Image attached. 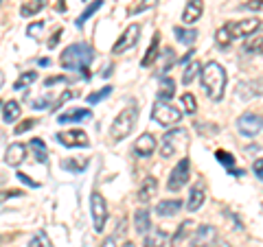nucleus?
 <instances>
[{
  "label": "nucleus",
  "mask_w": 263,
  "mask_h": 247,
  "mask_svg": "<svg viewBox=\"0 0 263 247\" xmlns=\"http://www.w3.org/2000/svg\"><path fill=\"white\" fill-rule=\"evenodd\" d=\"M215 247H230V243H228V241H224V238H217Z\"/></svg>",
  "instance_id": "50"
},
{
  "label": "nucleus",
  "mask_w": 263,
  "mask_h": 247,
  "mask_svg": "<svg viewBox=\"0 0 263 247\" xmlns=\"http://www.w3.org/2000/svg\"><path fill=\"white\" fill-rule=\"evenodd\" d=\"M191 55H195V53H193V51H189V53H186V55L182 57V64H184V61H189V59H191Z\"/></svg>",
  "instance_id": "51"
},
{
  "label": "nucleus",
  "mask_w": 263,
  "mask_h": 247,
  "mask_svg": "<svg viewBox=\"0 0 263 247\" xmlns=\"http://www.w3.org/2000/svg\"><path fill=\"white\" fill-rule=\"evenodd\" d=\"M156 151V138L154 134H141L136 138V142H134V153L136 155H141V158H149V155Z\"/></svg>",
  "instance_id": "13"
},
{
  "label": "nucleus",
  "mask_w": 263,
  "mask_h": 247,
  "mask_svg": "<svg viewBox=\"0 0 263 247\" xmlns=\"http://www.w3.org/2000/svg\"><path fill=\"white\" fill-rule=\"evenodd\" d=\"M57 140H60V145L64 147H90V140L86 136V131L81 129H66V131H60L57 134Z\"/></svg>",
  "instance_id": "11"
},
{
  "label": "nucleus",
  "mask_w": 263,
  "mask_h": 247,
  "mask_svg": "<svg viewBox=\"0 0 263 247\" xmlns=\"http://www.w3.org/2000/svg\"><path fill=\"white\" fill-rule=\"evenodd\" d=\"M35 125H37V120H35V118H27V120H22V122H20V125H18V127H15L13 131H15V134H18V136H20V134H24V131H29V129H33V127H35Z\"/></svg>",
  "instance_id": "40"
},
{
  "label": "nucleus",
  "mask_w": 263,
  "mask_h": 247,
  "mask_svg": "<svg viewBox=\"0 0 263 247\" xmlns=\"http://www.w3.org/2000/svg\"><path fill=\"white\" fill-rule=\"evenodd\" d=\"M72 96H75V92H72V90H68V92H64L60 98H57V101H55V108L53 110H57V108H62V105L66 103V101H68V98H72Z\"/></svg>",
  "instance_id": "44"
},
{
  "label": "nucleus",
  "mask_w": 263,
  "mask_h": 247,
  "mask_svg": "<svg viewBox=\"0 0 263 247\" xmlns=\"http://www.w3.org/2000/svg\"><path fill=\"white\" fill-rule=\"evenodd\" d=\"M138 35H141V27H138V24H129V27L125 29V33L117 39V44L112 46V53L121 55V53L129 51V48H134L136 42H138Z\"/></svg>",
  "instance_id": "10"
},
{
  "label": "nucleus",
  "mask_w": 263,
  "mask_h": 247,
  "mask_svg": "<svg viewBox=\"0 0 263 247\" xmlns=\"http://www.w3.org/2000/svg\"><path fill=\"white\" fill-rule=\"evenodd\" d=\"M92 61V48L88 44H70L68 48H64V53L60 55V64L66 70H81L84 77L88 79V66Z\"/></svg>",
  "instance_id": "1"
},
{
  "label": "nucleus",
  "mask_w": 263,
  "mask_h": 247,
  "mask_svg": "<svg viewBox=\"0 0 263 247\" xmlns=\"http://www.w3.org/2000/svg\"><path fill=\"white\" fill-rule=\"evenodd\" d=\"M29 247H51V243H48V236L44 232H37L29 241Z\"/></svg>",
  "instance_id": "37"
},
{
  "label": "nucleus",
  "mask_w": 263,
  "mask_h": 247,
  "mask_svg": "<svg viewBox=\"0 0 263 247\" xmlns=\"http://www.w3.org/2000/svg\"><path fill=\"white\" fill-rule=\"evenodd\" d=\"M110 94H112V88H110V86H105V88L101 90V92H92V94H88L86 101H88L90 105H95V103H99V101H103V98H108Z\"/></svg>",
  "instance_id": "34"
},
{
  "label": "nucleus",
  "mask_w": 263,
  "mask_h": 247,
  "mask_svg": "<svg viewBox=\"0 0 263 247\" xmlns=\"http://www.w3.org/2000/svg\"><path fill=\"white\" fill-rule=\"evenodd\" d=\"M35 79H37V72H31V70H29V72H22L20 79L13 84V90H22L24 86H31Z\"/></svg>",
  "instance_id": "33"
},
{
  "label": "nucleus",
  "mask_w": 263,
  "mask_h": 247,
  "mask_svg": "<svg viewBox=\"0 0 263 247\" xmlns=\"http://www.w3.org/2000/svg\"><path fill=\"white\" fill-rule=\"evenodd\" d=\"M202 11H204L202 0H189V3L184 5V11H182V22L184 24H195L202 18Z\"/></svg>",
  "instance_id": "15"
},
{
  "label": "nucleus",
  "mask_w": 263,
  "mask_h": 247,
  "mask_svg": "<svg viewBox=\"0 0 263 247\" xmlns=\"http://www.w3.org/2000/svg\"><path fill=\"white\" fill-rule=\"evenodd\" d=\"M110 75H112V66H108V68L103 70V77H110Z\"/></svg>",
  "instance_id": "52"
},
{
  "label": "nucleus",
  "mask_w": 263,
  "mask_h": 247,
  "mask_svg": "<svg viewBox=\"0 0 263 247\" xmlns=\"http://www.w3.org/2000/svg\"><path fill=\"white\" fill-rule=\"evenodd\" d=\"M174 33H176L178 42H182V44H193V42H195V37H197V31H195V29H182V27H176V29H174Z\"/></svg>",
  "instance_id": "28"
},
{
  "label": "nucleus",
  "mask_w": 263,
  "mask_h": 247,
  "mask_svg": "<svg viewBox=\"0 0 263 247\" xmlns=\"http://www.w3.org/2000/svg\"><path fill=\"white\" fill-rule=\"evenodd\" d=\"M46 7V0H29L27 5H22L20 9V15H24V18H31V15L40 13Z\"/></svg>",
  "instance_id": "26"
},
{
  "label": "nucleus",
  "mask_w": 263,
  "mask_h": 247,
  "mask_svg": "<svg viewBox=\"0 0 263 247\" xmlns=\"http://www.w3.org/2000/svg\"><path fill=\"white\" fill-rule=\"evenodd\" d=\"M156 191H158V182H156V177H145L141 188H138V201L147 203L156 195Z\"/></svg>",
  "instance_id": "19"
},
{
  "label": "nucleus",
  "mask_w": 263,
  "mask_h": 247,
  "mask_svg": "<svg viewBox=\"0 0 263 247\" xmlns=\"http://www.w3.org/2000/svg\"><path fill=\"white\" fill-rule=\"evenodd\" d=\"M90 212H92V223L97 232H103L105 219H108V208H105V199L101 193H92L90 197Z\"/></svg>",
  "instance_id": "8"
},
{
  "label": "nucleus",
  "mask_w": 263,
  "mask_h": 247,
  "mask_svg": "<svg viewBox=\"0 0 263 247\" xmlns=\"http://www.w3.org/2000/svg\"><path fill=\"white\" fill-rule=\"evenodd\" d=\"M215 39H217V44H219V46H228L230 42H233V37H230V33H228V29H226V24H224V27H219V29H217Z\"/></svg>",
  "instance_id": "35"
},
{
  "label": "nucleus",
  "mask_w": 263,
  "mask_h": 247,
  "mask_svg": "<svg viewBox=\"0 0 263 247\" xmlns=\"http://www.w3.org/2000/svg\"><path fill=\"white\" fill-rule=\"evenodd\" d=\"M136 120H138V108L129 105V108L121 110L117 114V118H114L112 127H110V138L114 142H121L123 138H127L132 134V129L136 127Z\"/></svg>",
  "instance_id": "3"
},
{
  "label": "nucleus",
  "mask_w": 263,
  "mask_h": 247,
  "mask_svg": "<svg viewBox=\"0 0 263 247\" xmlns=\"http://www.w3.org/2000/svg\"><path fill=\"white\" fill-rule=\"evenodd\" d=\"M66 9V5H64V0H60V5H57V11H64Z\"/></svg>",
  "instance_id": "53"
},
{
  "label": "nucleus",
  "mask_w": 263,
  "mask_h": 247,
  "mask_svg": "<svg viewBox=\"0 0 263 247\" xmlns=\"http://www.w3.org/2000/svg\"><path fill=\"white\" fill-rule=\"evenodd\" d=\"M169 241V234L160 228H154L149 234H145V247H167Z\"/></svg>",
  "instance_id": "18"
},
{
  "label": "nucleus",
  "mask_w": 263,
  "mask_h": 247,
  "mask_svg": "<svg viewBox=\"0 0 263 247\" xmlns=\"http://www.w3.org/2000/svg\"><path fill=\"white\" fill-rule=\"evenodd\" d=\"M182 208V201L178 199H162L158 205H156V212H158V217H174L176 212H180Z\"/></svg>",
  "instance_id": "20"
},
{
  "label": "nucleus",
  "mask_w": 263,
  "mask_h": 247,
  "mask_svg": "<svg viewBox=\"0 0 263 247\" xmlns=\"http://www.w3.org/2000/svg\"><path fill=\"white\" fill-rule=\"evenodd\" d=\"M158 46H160V33H156L154 35V39H152V46L147 48V53H145V57H143V61H141V66H152L156 59H158Z\"/></svg>",
  "instance_id": "23"
},
{
  "label": "nucleus",
  "mask_w": 263,
  "mask_h": 247,
  "mask_svg": "<svg viewBox=\"0 0 263 247\" xmlns=\"http://www.w3.org/2000/svg\"><path fill=\"white\" fill-rule=\"evenodd\" d=\"M101 5H103V0H97V3H92L90 7H86V9H84V13H81L79 18L75 20V24H77V27H79V29L84 27V24H86V20H88V18H92V15H95L99 9H101Z\"/></svg>",
  "instance_id": "29"
},
{
  "label": "nucleus",
  "mask_w": 263,
  "mask_h": 247,
  "mask_svg": "<svg viewBox=\"0 0 263 247\" xmlns=\"http://www.w3.org/2000/svg\"><path fill=\"white\" fill-rule=\"evenodd\" d=\"M215 158H217V162H221V164H224V167L228 169V171H233V164H235V158H233V155H230L228 151H215Z\"/></svg>",
  "instance_id": "36"
},
{
  "label": "nucleus",
  "mask_w": 263,
  "mask_h": 247,
  "mask_svg": "<svg viewBox=\"0 0 263 247\" xmlns=\"http://www.w3.org/2000/svg\"><path fill=\"white\" fill-rule=\"evenodd\" d=\"M204 199H206V191H204V186H202V182H197V184H193V188H191V193H189L186 210H189V212H195V210H200V208H202V203H204Z\"/></svg>",
  "instance_id": "16"
},
{
  "label": "nucleus",
  "mask_w": 263,
  "mask_h": 247,
  "mask_svg": "<svg viewBox=\"0 0 263 247\" xmlns=\"http://www.w3.org/2000/svg\"><path fill=\"white\" fill-rule=\"evenodd\" d=\"M246 51H250V53H261V55H263V31L259 33V35H254V37H250L248 42H246Z\"/></svg>",
  "instance_id": "31"
},
{
  "label": "nucleus",
  "mask_w": 263,
  "mask_h": 247,
  "mask_svg": "<svg viewBox=\"0 0 263 247\" xmlns=\"http://www.w3.org/2000/svg\"><path fill=\"white\" fill-rule=\"evenodd\" d=\"M20 118V103L18 101H7L3 105V120L5 122H13Z\"/></svg>",
  "instance_id": "24"
},
{
  "label": "nucleus",
  "mask_w": 263,
  "mask_h": 247,
  "mask_svg": "<svg viewBox=\"0 0 263 247\" xmlns=\"http://www.w3.org/2000/svg\"><path fill=\"white\" fill-rule=\"evenodd\" d=\"M29 149L33 151V155H35V162H40V164L46 162L48 151H46V145H44L40 138H33V140H31V142H29Z\"/></svg>",
  "instance_id": "25"
},
{
  "label": "nucleus",
  "mask_w": 263,
  "mask_h": 247,
  "mask_svg": "<svg viewBox=\"0 0 263 247\" xmlns=\"http://www.w3.org/2000/svg\"><path fill=\"white\" fill-rule=\"evenodd\" d=\"M226 29L230 33V37H250L254 35V31L261 29V20L257 18H246V20H237V22H226Z\"/></svg>",
  "instance_id": "6"
},
{
  "label": "nucleus",
  "mask_w": 263,
  "mask_h": 247,
  "mask_svg": "<svg viewBox=\"0 0 263 247\" xmlns=\"http://www.w3.org/2000/svg\"><path fill=\"white\" fill-rule=\"evenodd\" d=\"M86 167H88V160L77 162L75 158H70V160H66V162H64V169H68V171H84Z\"/></svg>",
  "instance_id": "39"
},
{
  "label": "nucleus",
  "mask_w": 263,
  "mask_h": 247,
  "mask_svg": "<svg viewBox=\"0 0 263 247\" xmlns=\"http://www.w3.org/2000/svg\"><path fill=\"white\" fill-rule=\"evenodd\" d=\"M24 158H27V145H22V142L9 145V149L5 151V164L7 167H18Z\"/></svg>",
  "instance_id": "14"
},
{
  "label": "nucleus",
  "mask_w": 263,
  "mask_h": 247,
  "mask_svg": "<svg viewBox=\"0 0 263 247\" xmlns=\"http://www.w3.org/2000/svg\"><path fill=\"white\" fill-rule=\"evenodd\" d=\"M176 94V86H174V79H160V90H158V96H160V101H169L171 96Z\"/></svg>",
  "instance_id": "27"
},
{
  "label": "nucleus",
  "mask_w": 263,
  "mask_h": 247,
  "mask_svg": "<svg viewBox=\"0 0 263 247\" xmlns=\"http://www.w3.org/2000/svg\"><path fill=\"white\" fill-rule=\"evenodd\" d=\"M237 129H239V134L254 138L263 129V118L259 116V114H252V112L241 114V116L237 118Z\"/></svg>",
  "instance_id": "9"
},
{
  "label": "nucleus",
  "mask_w": 263,
  "mask_h": 247,
  "mask_svg": "<svg viewBox=\"0 0 263 247\" xmlns=\"http://www.w3.org/2000/svg\"><path fill=\"white\" fill-rule=\"evenodd\" d=\"M152 118L158 122L160 127H174L180 122V118H182V112L174 108L169 101H158L152 110Z\"/></svg>",
  "instance_id": "5"
},
{
  "label": "nucleus",
  "mask_w": 263,
  "mask_h": 247,
  "mask_svg": "<svg viewBox=\"0 0 263 247\" xmlns=\"http://www.w3.org/2000/svg\"><path fill=\"white\" fill-rule=\"evenodd\" d=\"M189 171H191V162H189V158H182L174 167V171L169 173V179H167L169 191H180L189 182Z\"/></svg>",
  "instance_id": "7"
},
{
  "label": "nucleus",
  "mask_w": 263,
  "mask_h": 247,
  "mask_svg": "<svg viewBox=\"0 0 263 247\" xmlns=\"http://www.w3.org/2000/svg\"><path fill=\"white\" fill-rule=\"evenodd\" d=\"M44 31V20H40V22H33V24H29V27H27V35L29 37H40V33H42Z\"/></svg>",
  "instance_id": "38"
},
{
  "label": "nucleus",
  "mask_w": 263,
  "mask_h": 247,
  "mask_svg": "<svg viewBox=\"0 0 263 247\" xmlns=\"http://www.w3.org/2000/svg\"><path fill=\"white\" fill-rule=\"evenodd\" d=\"M243 7L250 11H263V0H248Z\"/></svg>",
  "instance_id": "42"
},
{
  "label": "nucleus",
  "mask_w": 263,
  "mask_h": 247,
  "mask_svg": "<svg viewBox=\"0 0 263 247\" xmlns=\"http://www.w3.org/2000/svg\"><path fill=\"white\" fill-rule=\"evenodd\" d=\"M193 228H195L193 221H184V223H180V225H178V230H176V234L171 236V245H174V247L182 245V241H184V238H186L189 234H191V230H193Z\"/></svg>",
  "instance_id": "22"
},
{
  "label": "nucleus",
  "mask_w": 263,
  "mask_h": 247,
  "mask_svg": "<svg viewBox=\"0 0 263 247\" xmlns=\"http://www.w3.org/2000/svg\"><path fill=\"white\" fill-rule=\"evenodd\" d=\"M134 228H136V232L138 234H149L152 232V215H149V210H136V215H134Z\"/></svg>",
  "instance_id": "17"
},
{
  "label": "nucleus",
  "mask_w": 263,
  "mask_h": 247,
  "mask_svg": "<svg viewBox=\"0 0 263 247\" xmlns=\"http://www.w3.org/2000/svg\"><path fill=\"white\" fill-rule=\"evenodd\" d=\"M22 193L20 191H5V195H3V199H9V197H20Z\"/></svg>",
  "instance_id": "48"
},
{
  "label": "nucleus",
  "mask_w": 263,
  "mask_h": 247,
  "mask_svg": "<svg viewBox=\"0 0 263 247\" xmlns=\"http://www.w3.org/2000/svg\"><path fill=\"white\" fill-rule=\"evenodd\" d=\"M158 0H141L136 7H134V13H141V11H145V9H149V7H154Z\"/></svg>",
  "instance_id": "41"
},
{
  "label": "nucleus",
  "mask_w": 263,
  "mask_h": 247,
  "mask_svg": "<svg viewBox=\"0 0 263 247\" xmlns=\"http://www.w3.org/2000/svg\"><path fill=\"white\" fill-rule=\"evenodd\" d=\"M20 179L22 184H27V186H31V188H40V182H33V179L29 177V175H24V173H18V175H15Z\"/></svg>",
  "instance_id": "43"
},
{
  "label": "nucleus",
  "mask_w": 263,
  "mask_h": 247,
  "mask_svg": "<svg viewBox=\"0 0 263 247\" xmlns=\"http://www.w3.org/2000/svg\"><path fill=\"white\" fill-rule=\"evenodd\" d=\"M252 171H254V175H257L259 179H263V158H261V160H257V162H254Z\"/></svg>",
  "instance_id": "45"
},
{
  "label": "nucleus",
  "mask_w": 263,
  "mask_h": 247,
  "mask_svg": "<svg viewBox=\"0 0 263 247\" xmlns=\"http://www.w3.org/2000/svg\"><path fill=\"white\" fill-rule=\"evenodd\" d=\"M48 105H51V103H48V98H37V101L33 103V108H35V110H44V108H48Z\"/></svg>",
  "instance_id": "46"
},
{
  "label": "nucleus",
  "mask_w": 263,
  "mask_h": 247,
  "mask_svg": "<svg viewBox=\"0 0 263 247\" xmlns=\"http://www.w3.org/2000/svg\"><path fill=\"white\" fill-rule=\"evenodd\" d=\"M180 105L184 108V112H186V114H195V110H197V101H195V96H193V94H189V92H184L182 96H180Z\"/></svg>",
  "instance_id": "32"
},
{
  "label": "nucleus",
  "mask_w": 263,
  "mask_h": 247,
  "mask_svg": "<svg viewBox=\"0 0 263 247\" xmlns=\"http://www.w3.org/2000/svg\"><path fill=\"white\" fill-rule=\"evenodd\" d=\"M200 70H202V64H200V61H191V64H189L186 68H184V72H182V84L189 86V84H191V81L197 77V72H200Z\"/></svg>",
  "instance_id": "30"
},
{
  "label": "nucleus",
  "mask_w": 263,
  "mask_h": 247,
  "mask_svg": "<svg viewBox=\"0 0 263 247\" xmlns=\"http://www.w3.org/2000/svg\"><path fill=\"white\" fill-rule=\"evenodd\" d=\"M101 247H117V241H114V238H105L101 243Z\"/></svg>",
  "instance_id": "49"
},
{
  "label": "nucleus",
  "mask_w": 263,
  "mask_h": 247,
  "mask_svg": "<svg viewBox=\"0 0 263 247\" xmlns=\"http://www.w3.org/2000/svg\"><path fill=\"white\" fill-rule=\"evenodd\" d=\"M213 243H217V230L213 225L197 228L191 238V247H211Z\"/></svg>",
  "instance_id": "12"
},
{
  "label": "nucleus",
  "mask_w": 263,
  "mask_h": 247,
  "mask_svg": "<svg viewBox=\"0 0 263 247\" xmlns=\"http://www.w3.org/2000/svg\"><path fill=\"white\" fill-rule=\"evenodd\" d=\"M186 142H189L186 129H171V131H167V134L162 136V140H160V158H164V160L174 158L176 153H180L184 149Z\"/></svg>",
  "instance_id": "4"
},
{
  "label": "nucleus",
  "mask_w": 263,
  "mask_h": 247,
  "mask_svg": "<svg viewBox=\"0 0 263 247\" xmlns=\"http://www.w3.org/2000/svg\"><path fill=\"white\" fill-rule=\"evenodd\" d=\"M202 86L206 90V96L211 101H219L224 96L226 88V70L224 66H219L217 61H209L202 68Z\"/></svg>",
  "instance_id": "2"
},
{
  "label": "nucleus",
  "mask_w": 263,
  "mask_h": 247,
  "mask_svg": "<svg viewBox=\"0 0 263 247\" xmlns=\"http://www.w3.org/2000/svg\"><path fill=\"white\" fill-rule=\"evenodd\" d=\"M84 118H90V110H68L57 116V120H60V125H66V122H79Z\"/></svg>",
  "instance_id": "21"
},
{
  "label": "nucleus",
  "mask_w": 263,
  "mask_h": 247,
  "mask_svg": "<svg viewBox=\"0 0 263 247\" xmlns=\"http://www.w3.org/2000/svg\"><path fill=\"white\" fill-rule=\"evenodd\" d=\"M60 37H62V31H55V35L51 37V39H48V46H57V42H60Z\"/></svg>",
  "instance_id": "47"
}]
</instances>
